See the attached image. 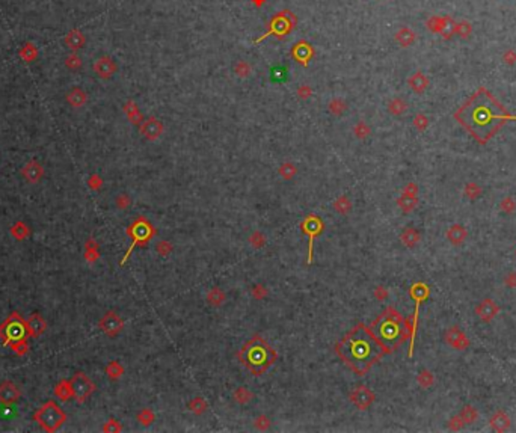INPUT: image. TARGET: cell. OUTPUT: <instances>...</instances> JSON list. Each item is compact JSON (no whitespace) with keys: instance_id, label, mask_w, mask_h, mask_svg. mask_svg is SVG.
<instances>
[{"instance_id":"6da1fadb","label":"cell","mask_w":516,"mask_h":433,"mask_svg":"<svg viewBox=\"0 0 516 433\" xmlns=\"http://www.w3.org/2000/svg\"><path fill=\"white\" fill-rule=\"evenodd\" d=\"M455 118L476 137L480 143H486L504 124L516 119L495 100L485 88L471 95L465 105L455 113Z\"/></svg>"},{"instance_id":"7a4b0ae2","label":"cell","mask_w":516,"mask_h":433,"mask_svg":"<svg viewBox=\"0 0 516 433\" xmlns=\"http://www.w3.org/2000/svg\"><path fill=\"white\" fill-rule=\"evenodd\" d=\"M337 352L356 375L362 376L386 350L370 331L364 326H358L340 341Z\"/></svg>"},{"instance_id":"3957f363","label":"cell","mask_w":516,"mask_h":433,"mask_svg":"<svg viewBox=\"0 0 516 433\" xmlns=\"http://www.w3.org/2000/svg\"><path fill=\"white\" fill-rule=\"evenodd\" d=\"M373 332L378 341L383 346L386 352L396 349L406 337L405 331V322L400 317L399 313L394 309H386V311L375 322Z\"/></svg>"},{"instance_id":"277c9868","label":"cell","mask_w":516,"mask_h":433,"mask_svg":"<svg viewBox=\"0 0 516 433\" xmlns=\"http://www.w3.org/2000/svg\"><path fill=\"white\" fill-rule=\"evenodd\" d=\"M273 358L275 355L272 352V349L267 347V344L260 338H254L252 341L247 343L242 352L243 364L249 370H252L255 375L263 373V371L272 364Z\"/></svg>"},{"instance_id":"5b68a950","label":"cell","mask_w":516,"mask_h":433,"mask_svg":"<svg viewBox=\"0 0 516 433\" xmlns=\"http://www.w3.org/2000/svg\"><path fill=\"white\" fill-rule=\"evenodd\" d=\"M41 427L47 432H54L57 430L62 424L65 423L67 415L65 412L62 410L53 400L44 403L41 406L32 417Z\"/></svg>"},{"instance_id":"8992f818","label":"cell","mask_w":516,"mask_h":433,"mask_svg":"<svg viewBox=\"0 0 516 433\" xmlns=\"http://www.w3.org/2000/svg\"><path fill=\"white\" fill-rule=\"evenodd\" d=\"M25 334H27L26 320H23L17 313H12L6 319V322L0 325V338L8 346L15 340L25 338Z\"/></svg>"},{"instance_id":"52a82bcc","label":"cell","mask_w":516,"mask_h":433,"mask_svg":"<svg viewBox=\"0 0 516 433\" xmlns=\"http://www.w3.org/2000/svg\"><path fill=\"white\" fill-rule=\"evenodd\" d=\"M70 382L73 386V397L79 403H83L95 389V385L91 382V379L85 373H76Z\"/></svg>"},{"instance_id":"ba28073f","label":"cell","mask_w":516,"mask_h":433,"mask_svg":"<svg viewBox=\"0 0 516 433\" xmlns=\"http://www.w3.org/2000/svg\"><path fill=\"white\" fill-rule=\"evenodd\" d=\"M20 396H22L20 388L14 382L5 380V382L0 383V403L2 405L11 406L20 400Z\"/></svg>"},{"instance_id":"9c48e42d","label":"cell","mask_w":516,"mask_h":433,"mask_svg":"<svg viewBox=\"0 0 516 433\" xmlns=\"http://www.w3.org/2000/svg\"><path fill=\"white\" fill-rule=\"evenodd\" d=\"M100 327L103 329V331H105L108 335H116L119 331H121V327H122V322H121V319L115 314V313H108L105 317H103L101 320H100Z\"/></svg>"},{"instance_id":"30bf717a","label":"cell","mask_w":516,"mask_h":433,"mask_svg":"<svg viewBox=\"0 0 516 433\" xmlns=\"http://www.w3.org/2000/svg\"><path fill=\"white\" fill-rule=\"evenodd\" d=\"M46 327H47L46 320L41 317V314H38V313H33L26 320V331H27L29 337H39L41 334L46 331Z\"/></svg>"},{"instance_id":"8fae6325","label":"cell","mask_w":516,"mask_h":433,"mask_svg":"<svg viewBox=\"0 0 516 433\" xmlns=\"http://www.w3.org/2000/svg\"><path fill=\"white\" fill-rule=\"evenodd\" d=\"M22 174H23V177H25L29 183H38V181L41 180V177H43L44 171H43V166H41V164H39L38 162L32 160V162H29V163L26 164V166L23 168Z\"/></svg>"},{"instance_id":"7c38bea8","label":"cell","mask_w":516,"mask_h":433,"mask_svg":"<svg viewBox=\"0 0 516 433\" xmlns=\"http://www.w3.org/2000/svg\"><path fill=\"white\" fill-rule=\"evenodd\" d=\"M162 132H163V126H162V124H160L157 119H154V118L148 119L145 124H143V127H142L143 136H147L148 139H156V137H159V136L162 135Z\"/></svg>"},{"instance_id":"4fadbf2b","label":"cell","mask_w":516,"mask_h":433,"mask_svg":"<svg viewBox=\"0 0 516 433\" xmlns=\"http://www.w3.org/2000/svg\"><path fill=\"white\" fill-rule=\"evenodd\" d=\"M54 396L62 400V402H67L68 399L73 397V386H71V382L70 380H60L56 388H54Z\"/></svg>"},{"instance_id":"5bb4252c","label":"cell","mask_w":516,"mask_h":433,"mask_svg":"<svg viewBox=\"0 0 516 433\" xmlns=\"http://www.w3.org/2000/svg\"><path fill=\"white\" fill-rule=\"evenodd\" d=\"M94 68L98 73V76H101V77H110L115 73V65H113V62L109 57L100 59Z\"/></svg>"},{"instance_id":"9a60e30c","label":"cell","mask_w":516,"mask_h":433,"mask_svg":"<svg viewBox=\"0 0 516 433\" xmlns=\"http://www.w3.org/2000/svg\"><path fill=\"white\" fill-rule=\"evenodd\" d=\"M11 234L17 239V240H25L29 234H30V230L29 226L25 223V222H17L11 226Z\"/></svg>"},{"instance_id":"2e32d148","label":"cell","mask_w":516,"mask_h":433,"mask_svg":"<svg viewBox=\"0 0 516 433\" xmlns=\"http://www.w3.org/2000/svg\"><path fill=\"white\" fill-rule=\"evenodd\" d=\"M9 347L14 350L15 355H18V356H23V355H26V353H27V350H29V344H27V341H26L25 338H20V340L12 341V343L9 344Z\"/></svg>"},{"instance_id":"e0dca14e","label":"cell","mask_w":516,"mask_h":433,"mask_svg":"<svg viewBox=\"0 0 516 433\" xmlns=\"http://www.w3.org/2000/svg\"><path fill=\"white\" fill-rule=\"evenodd\" d=\"M70 103H71V105L73 106H76V108H79V106H81V105H83V103L86 101V95L83 94V92H80V91H74V92H71L70 94Z\"/></svg>"},{"instance_id":"ac0fdd59","label":"cell","mask_w":516,"mask_h":433,"mask_svg":"<svg viewBox=\"0 0 516 433\" xmlns=\"http://www.w3.org/2000/svg\"><path fill=\"white\" fill-rule=\"evenodd\" d=\"M234 71L240 76V77H246L251 74V65L244 60H239L237 64L234 65Z\"/></svg>"},{"instance_id":"d6986e66","label":"cell","mask_w":516,"mask_h":433,"mask_svg":"<svg viewBox=\"0 0 516 433\" xmlns=\"http://www.w3.org/2000/svg\"><path fill=\"white\" fill-rule=\"evenodd\" d=\"M108 373H109V375H110L112 378H118V376H119L118 373H121V370L118 371V368H116V364L113 362V364H110V365H109V368H108Z\"/></svg>"}]
</instances>
